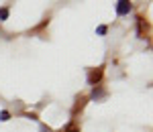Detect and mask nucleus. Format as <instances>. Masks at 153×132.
<instances>
[{"instance_id": "4", "label": "nucleus", "mask_w": 153, "mask_h": 132, "mask_svg": "<svg viewBox=\"0 0 153 132\" xmlns=\"http://www.w3.org/2000/svg\"><path fill=\"white\" fill-rule=\"evenodd\" d=\"M102 98H104V89H102L100 85H94V89H92V100L98 102V100H102Z\"/></svg>"}, {"instance_id": "6", "label": "nucleus", "mask_w": 153, "mask_h": 132, "mask_svg": "<svg viewBox=\"0 0 153 132\" xmlns=\"http://www.w3.org/2000/svg\"><path fill=\"white\" fill-rule=\"evenodd\" d=\"M59 132H80V126H78V124H74V122H70L68 126H63Z\"/></svg>"}, {"instance_id": "1", "label": "nucleus", "mask_w": 153, "mask_h": 132, "mask_svg": "<svg viewBox=\"0 0 153 132\" xmlns=\"http://www.w3.org/2000/svg\"><path fill=\"white\" fill-rule=\"evenodd\" d=\"M102 75H104V67H102V65L96 67V69H90V71H88V84L90 85H100Z\"/></svg>"}, {"instance_id": "5", "label": "nucleus", "mask_w": 153, "mask_h": 132, "mask_svg": "<svg viewBox=\"0 0 153 132\" xmlns=\"http://www.w3.org/2000/svg\"><path fill=\"white\" fill-rule=\"evenodd\" d=\"M137 24H139V31H137L139 39H145V18L139 16V18H137Z\"/></svg>"}, {"instance_id": "3", "label": "nucleus", "mask_w": 153, "mask_h": 132, "mask_svg": "<svg viewBox=\"0 0 153 132\" xmlns=\"http://www.w3.org/2000/svg\"><path fill=\"white\" fill-rule=\"evenodd\" d=\"M86 102H88V98H86V96H80L78 100H76V106H74V110H71V114H78V112L86 106Z\"/></svg>"}, {"instance_id": "8", "label": "nucleus", "mask_w": 153, "mask_h": 132, "mask_svg": "<svg viewBox=\"0 0 153 132\" xmlns=\"http://www.w3.org/2000/svg\"><path fill=\"white\" fill-rule=\"evenodd\" d=\"M0 120H2V122L10 120V112H6V110H2V112H0Z\"/></svg>"}, {"instance_id": "2", "label": "nucleus", "mask_w": 153, "mask_h": 132, "mask_svg": "<svg viewBox=\"0 0 153 132\" xmlns=\"http://www.w3.org/2000/svg\"><path fill=\"white\" fill-rule=\"evenodd\" d=\"M131 12V0H118L117 4V14L118 16H125Z\"/></svg>"}, {"instance_id": "7", "label": "nucleus", "mask_w": 153, "mask_h": 132, "mask_svg": "<svg viewBox=\"0 0 153 132\" xmlns=\"http://www.w3.org/2000/svg\"><path fill=\"white\" fill-rule=\"evenodd\" d=\"M8 14H10V10H8L6 6H2V8H0V21H6V18H8Z\"/></svg>"}, {"instance_id": "9", "label": "nucleus", "mask_w": 153, "mask_h": 132, "mask_svg": "<svg viewBox=\"0 0 153 132\" xmlns=\"http://www.w3.org/2000/svg\"><path fill=\"white\" fill-rule=\"evenodd\" d=\"M106 31H108V29H106L104 24H100V26L96 29V35H106Z\"/></svg>"}]
</instances>
